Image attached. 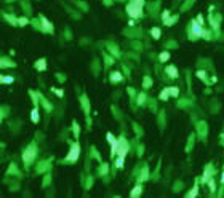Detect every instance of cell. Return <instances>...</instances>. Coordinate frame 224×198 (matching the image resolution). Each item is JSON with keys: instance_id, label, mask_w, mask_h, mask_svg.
I'll return each mask as SVG.
<instances>
[{"instance_id": "4316f807", "label": "cell", "mask_w": 224, "mask_h": 198, "mask_svg": "<svg viewBox=\"0 0 224 198\" xmlns=\"http://www.w3.org/2000/svg\"><path fill=\"white\" fill-rule=\"evenodd\" d=\"M107 173H109V165H107V163H103V165L99 166V176L103 177V176H106Z\"/></svg>"}, {"instance_id": "44dd1931", "label": "cell", "mask_w": 224, "mask_h": 198, "mask_svg": "<svg viewBox=\"0 0 224 198\" xmlns=\"http://www.w3.org/2000/svg\"><path fill=\"white\" fill-rule=\"evenodd\" d=\"M197 77H199L200 80H203L205 83H210V81H208V74H206V70H203V69L197 70Z\"/></svg>"}, {"instance_id": "4fadbf2b", "label": "cell", "mask_w": 224, "mask_h": 198, "mask_svg": "<svg viewBox=\"0 0 224 198\" xmlns=\"http://www.w3.org/2000/svg\"><path fill=\"white\" fill-rule=\"evenodd\" d=\"M142 193V185H141V182H138L136 185L133 187V189H131V192H130V197L131 198H138Z\"/></svg>"}, {"instance_id": "e0dca14e", "label": "cell", "mask_w": 224, "mask_h": 198, "mask_svg": "<svg viewBox=\"0 0 224 198\" xmlns=\"http://www.w3.org/2000/svg\"><path fill=\"white\" fill-rule=\"evenodd\" d=\"M123 163H125V157L117 155V158H115V163H114V166H112V171H115V169H120L122 166H123Z\"/></svg>"}, {"instance_id": "b9f144b4", "label": "cell", "mask_w": 224, "mask_h": 198, "mask_svg": "<svg viewBox=\"0 0 224 198\" xmlns=\"http://www.w3.org/2000/svg\"><path fill=\"white\" fill-rule=\"evenodd\" d=\"M133 128H135V131H136V136H141L142 134V131L139 129V126H138L136 123H133Z\"/></svg>"}, {"instance_id": "e575fe53", "label": "cell", "mask_w": 224, "mask_h": 198, "mask_svg": "<svg viewBox=\"0 0 224 198\" xmlns=\"http://www.w3.org/2000/svg\"><path fill=\"white\" fill-rule=\"evenodd\" d=\"M176 21H178V16H170V18L163 22V24H165V26H173Z\"/></svg>"}, {"instance_id": "7402d4cb", "label": "cell", "mask_w": 224, "mask_h": 198, "mask_svg": "<svg viewBox=\"0 0 224 198\" xmlns=\"http://www.w3.org/2000/svg\"><path fill=\"white\" fill-rule=\"evenodd\" d=\"M208 189H210V192H211V193L216 192V189H218V184H216V179H215V177H211V179L208 180Z\"/></svg>"}, {"instance_id": "83f0119b", "label": "cell", "mask_w": 224, "mask_h": 198, "mask_svg": "<svg viewBox=\"0 0 224 198\" xmlns=\"http://www.w3.org/2000/svg\"><path fill=\"white\" fill-rule=\"evenodd\" d=\"M142 86H144L146 90H147V88H151V86H152V78L149 77V75H146V77L142 78Z\"/></svg>"}, {"instance_id": "d6a6232c", "label": "cell", "mask_w": 224, "mask_h": 198, "mask_svg": "<svg viewBox=\"0 0 224 198\" xmlns=\"http://www.w3.org/2000/svg\"><path fill=\"white\" fill-rule=\"evenodd\" d=\"M40 99H42V104H43V107H45V110H46V112H51V109H53V107H51V104H50V102L46 101V99L43 98L42 94H40Z\"/></svg>"}, {"instance_id": "f546056e", "label": "cell", "mask_w": 224, "mask_h": 198, "mask_svg": "<svg viewBox=\"0 0 224 198\" xmlns=\"http://www.w3.org/2000/svg\"><path fill=\"white\" fill-rule=\"evenodd\" d=\"M151 35L154 37L155 40H158V39H160V35H162L160 29H158V27H152V29H151Z\"/></svg>"}, {"instance_id": "603a6c76", "label": "cell", "mask_w": 224, "mask_h": 198, "mask_svg": "<svg viewBox=\"0 0 224 198\" xmlns=\"http://www.w3.org/2000/svg\"><path fill=\"white\" fill-rule=\"evenodd\" d=\"M194 141H195V134H194V133H192V134L191 136H189V141H187V147H186V152H191V150H192V147H194Z\"/></svg>"}, {"instance_id": "6da1fadb", "label": "cell", "mask_w": 224, "mask_h": 198, "mask_svg": "<svg viewBox=\"0 0 224 198\" xmlns=\"http://www.w3.org/2000/svg\"><path fill=\"white\" fill-rule=\"evenodd\" d=\"M203 30H205V26L199 24V22H197V19H191V21H189V24H187V37L191 40L202 39Z\"/></svg>"}, {"instance_id": "cb8c5ba5", "label": "cell", "mask_w": 224, "mask_h": 198, "mask_svg": "<svg viewBox=\"0 0 224 198\" xmlns=\"http://www.w3.org/2000/svg\"><path fill=\"white\" fill-rule=\"evenodd\" d=\"M0 81L5 83V85L13 83V81H15V77H13V75H2V77H0Z\"/></svg>"}, {"instance_id": "7c38bea8", "label": "cell", "mask_w": 224, "mask_h": 198, "mask_svg": "<svg viewBox=\"0 0 224 198\" xmlns=\"http://www.w3.org/2000/svg\"><path fill=\"white\" fill-rule=\"evenodd\" d=\"M30 120H32V123H39L40 121V114H39V105H34L32 112H30Z\"/></svg>"}, {"instance_id": "4dcf8cb0", "label": "cell", "mask_w": 224, "mask_h": 198, "mask_svg": "<svg viewBox=\"0 0 224 198\" xmlns=\"http://www.w3.org/2000/svg\"><path fill=\"white\" fill-rule=\"evenodd\" d=\"M168 91H170V96H173V98H179V88H178V86H170V88H168Z\"/></svg>"}, {"instance_id": "2e32d148", "label": "cell", "mask_w": 224, "mask_h": 198, "mask_svg": "<svg viewBox=\"0 0 224 198\" xmlns=\"http://www.w3.org/2000/svg\"><path fill=\"white\" fill-rule=\"evenodd\" d=\"M122 80H123V77H122V74L118 72V70L111 72V81H112V83H120Z\"/></svg>"}, {"instance_id": "681fc988", "label": "cell", "mask_w": 224, "mask_h": 198, "mask_svg": "<svg viewBox=\"0 0 224 198\" xmlns=\"http://www.w3.org/2000/svg\"><path fill=\"white\" fill-rule=\"evenodd\" d=\"M106 3H107V5H111V0H106Z\"/></svg>"}, {"instance_id": "ac0fdd59", "label": "cell", "mask_w": 224, "mask_h": 198, "mask_svg": "<svg viewBox=\"0 0 224 198\" xmlns=\"http://www.w3.org/2000/svg\"><path fill=\"white\" fill-rule=\"evenodd\" d=\"M197 195H199V180H197V182L194 184V187L186 193V197H187V198H195Z\"/></svg>"}, {"instance_id": "f1b7e54d", "label": "cell", "mask_w": 224, "mask_h": 198, "mask_svg": "<svg viewBox=\"0 0 224 198\" xmlns=\"http://www.w3.org/2000/svg\"><path fill=\"white\" fill-rule=\"evenodd\" d=\"M168 98H170V91H168V88H163V90L160 91V94H158V99H162V101H167Z\"/></svg>"}, {"instance_id": "3957f363", "label": "cell", "mask_w": 224, "mask_h": 198, "mask_svg": "<svg viewBox=\"0 0 224 198\" xmlns=\"http://www.w3.org/2000/svg\"><path fill=\"white\" fill-rule=\"evenodd\" d=\"M79 157H80V144L79 142H72L69 152H67V155H66V158H64L61 163H64V165H72V163H77Z\"/></svg>"}, {"instance_id": "ee69618b", "label": "cell", "mask_w": 224, "mask_h": 198, "mask_svg": "<svg viewBox=\"0 0 224 198\" xmlns=\"http://www.w3.org/2000/svg\"><path fill=\"white\" fill-rule=\"evenodd\" d=\"M91 182H93V179H91V177H88V180H87V185H85V187H87V189H90V187H91Z\"/></svg>"}, {"instance_id": "7a4b0ae2", "label": "cell", "mask_w": 224, "mask_h": 198, "mask_svg": "<svg viewBox=\"0 0 224 198\" xmlns=\"http://www.w3.org/2000/svg\"><path fill=\"white\" fill-rule=\"evenodd\" d=\"M35 157H37V144L35 142H30L27 147L24 149V152H23V163H24L26 168H29L32 165Z\"/></svg>"}, {"instance_id": "f35d334b", "label": "cell", "mask_w": 224, "mask_h": 198, "mask_svg": "<svg viewBox=\"0 0 224 198\" xmlns=\"http://www.w3.org/2000/svg\"><path fill=\"white\" fill-rule=\"evenodd\" d=\"M51 91H53V93H56V96H58V98H63V96H64V91H63V90H58V88H51Z\"/></svg>"}, {"instance_id": "bcb514c9", "label": "cell", "mask_w": 224, "mask_h": 198, "mask_svg": "<svg viewBox=\"0 0 224 198\" xmlns=\"http://www.w3.org/2000/svg\"><path fill=\"white\" fill-rule=\"evenodd\" d=\"M128 93H130V96H131V98L135 96V90H133V88H128Z\"/></svg>"}, {"instance_id": "52a82bcc", "label": "cell", "mask_w": 224, "mask_h": 198, "mask_svg": "<svg viewBox=\"0 0 224 198\" xmlns=\"http://www.w3.org/2000/svg\"><path fill=\"white\" fill-rule=\"evenodd\" d=\"M106 139H107V142L111 144V158H114L115 153H117V149H118V139H115L112 133H107ZM114 160H115V158H114Z\"/></svg>"}, {"instance_id": "5b68a950", "label": "cell", "mask_w": 224, "mask_h": 198, "mask_svg": "<svg viewBox=\"0 0 224 198\" xmlns=\"http://www.w3.org/2000/svg\"><path fill=\"white\" fill-rule=\"evenodd\" d=\"M128 150H130V142H128V139L125 138V136H120V138H118V149H117V155L125 157V155L128 153Z\"/></svg>"}, {"instance_id": "ffe728a7", "label": "cell", "mask_w": 224, "mask_h": 198, "mask_svg": "<svg viewBox=\"0 0 224 198\" xmlns=\"http://www.w3.org/2000/svg\"><path fill=\"white\" fill-rule=\"evenodd\" d=\"M3 18H5V21H8L10 24H18V18L16 16H13V15H8V13H3Z\"/></svg>"}, {"instance_id": "5bb4252c", "label": "cell", "mask_w": 224, "mask_h": 198, "mask_svg": "<svg viewBox=\"0 0 224 198\" xmlns=\"http://www.w3.org/2000/svg\"><path fill=\"white\" fill-rule=\"evenodd\" d=\"M165 74H167L170 78H176L178 77V69H176L175 66H167L165 67Z\"/></svg>"}, {"instance_id": "d6986e66", "label": "cell", "mask_w": 224, "mask_h": 198, "mask_svg": "<svg viewBox=\"0 0 224 198\" xmlns=\"http://www.w3.org/2000/svg\"><path fill=\"white\" fill-rule=\"evenodd\" d=\"M146 101H147V94L142 91V93H138V98H136V104L138 105H144Z\"/></svg>"}, {"instance_id": "7dc6e473", "label": "cell", "mask_w": 224, "mask_h": 198, "mask_svg": "<svg viewBox=\"0 0 224 198\" xmlns=\"http://www.w3.org/2000/svg\"><path fill=\"white\" fill-rule=\"evenodd\" d=\"M221 185H224V171H223V176H221Z\"/></svg>"}, {"instance_id": "ba28073f", "label": "cell", "mask_w": 224, "mask_h": 198, "mask_svg": "<svg viewBox=\"0 0 224 198\" xmlns=\"http://www.w3.org/2000/svg\"><path fill=\"white\" fill-rule=\"evenodd\" d=\"M39 21H40V26H42V30L43 32H48V34H53V24L45 18L43 15L39 16Z\"/></svg>"}, {"instance_id": "60d3db41", "label": "cell", "mask_w": 224, "mask_h": 198, "mask_svg": "<svg viewBox=\"0 0 224 198\" xmlns=\"http://www.w3.org/2000/svg\"><path fill=\"white\" fill-rule=\"evenodd\" d=\"M195 19H197V22H199V24H202V26L205 24V18H203V15H199Z\"/></svg>"}, {"instance_id": "9a60e30c", "label": "cell", "mask_w": 224, "mask_h": 198, "mask_svg": "<svg viewBox=\"0 0 224 198\" xmlns=\"http://www.w3.org/2000/svg\"><path fill=\"white\" fill-rule=\"evenodd\" d=\"M35 69L39 70V72H43V70H46V59L45 58H42V59H39V61H35Z\"/></svg>"}, {"instance_id": "484cf974", "label": "cell", "mask_w": 224, "mask_h": 198, "mask_svg": "<svg viewBox=\"0 0 224 198\" xmlns=\"http://www.w3.org/2000/svg\"><path fill=\"white\" fill-rule=\"evenodd\" d=\"M0 66L2 67H15V62H13V61H8L6 59V56H2V62H0Z\"/></svg>"}, {"instance_id": "836d02e7", "label": "cell", "mask_w": 224, "mask_h": 198, "mask_svg": "<svg viewBox=\"0 0 224 198\" xmlns=\"http://www.w3.org/2000/svg\"><path fill=\"white\" fill-rule=\"evenodd\" d=\"M29 24V18H26V16H21V18H18V26L24 27Z\"/></svg>"}, {"instance_id": "d590c367", "label": "cell", "mask_w": 224, "mask_h": 198, "mask_svg": "<svg viewBox=\"0 0 224 198\" xmlns=\"http://www.w3.org/2000/svg\"><path fill=\"white\" fill-rule=\"evenodd\" d=\"M170 16H171L170 10H163V11H162V22H165V21H167V19L170 18Z\"/></svg>"}, {"instance_id": "277c9868", "label": "cell", "mask_w": 224, "mask_h": 198, "mask_svg": "<svg viewBox=\"0 0 224 198\" xmlns=\"http://www.w3.org/2000/svg\"><path fill=\"white\" fill-rule=\"evenodd\" d=\"M125 10H127V13H128L130 18H133V19L142 18V6L138 5L135 0H130V2L127 3V6H125Z\"/></svg>"}, {"instance_id": "d4e9b609", "label": "cell", "mask_w": 224, "mask_h": 198, "mask_svg": "<svg viewBox=\"0 0 224 198\" xmlns=\"http://www.w3.org/2000/svg\"><path fill=\"white\" fill-rule=\"evenodd\" d=\"M170 59V51H162L160 54H158V61L160 62H167Z\"/></svg>"}, {"instance_id": "f6af8a7d", "label": "cell", "mask_w": 224, "mask_h": 198, "mask_svg": "<svg viewBox=\"0 0 224 198\" xmlns=\"http://www.w3.org/2000/svg\"><path fill=\"white\" fill-rule=\"evenodd\" d=\"M50 177H51V176H50V174H48V176L45 177V180H43V185H48V182H50Z\"/></svg>"}, {"instance_id": "30bf717a", "label": "cell", "mask_w": 224, "mask_h": 198, "mask_svg": "<svg viewBox=\"0 0 224 198\" xmlns=\"http://www.w3.org/2000/svg\"><path fill=\"white\" fill-rule=\"evenodd\" d=\"M80 102H82L83 105V112L87 117H90V101H88L87 94H80Z\"/></svg>"}, {"instance_id": "8992f818", "label": "cell", "mask_w": 224, "mask_h": 198, "mask_svg": "<svg viewBox=\"0 0 224 198\" xmlns=\"http://www.w3.org/2000/svg\"><path fill=\"white\" fill-rule=\"evenodd\" d=\"M215 176V168H213V163H208V165L205 166V169H203V176L200 177V184H208V180L211 179V177Z\"/></svg>"}, {"instance_id": "7bdbcfd3", "label": "cell", "mask_w": 224, "mask_h": 198, "mask_svg": "<svg viewBox=\"0 0 224 198\" xmlns=\"http://www.w3.org/2000/svg\"><path fill=\"white\" fill-rule=\"evenodd\" d=\"M104 58H106V66H109V64L112 62V61H114L112 58H109V54H104Z\"/></svg>"}, {"instance_id": "ab89813d", "label": "cell", "mask_w": 224, "mask_h": 198, "mask_svg": "<svg viewBox=\"0 0 224 198\" xmlns=\"http://www.w3.org/2000/svg\"><path fill=\"white\" fill-rule=\"evenodd\" d=\"M203 39H206V40H210V39H211V30H208V29H205V30H203Z\"/></svg>"}, {"instance_id": "74e56055", "label": "cell", "mask_w": 224, "mask_h": 198, "mask_svg": "<svg viewBox=\"0 0 224 198\" xmlns=\"http://www.w3.org/2000/svg\"><path fill=\"white\" fill-rule=\"evenodd\" d=\"M109 50L112 51V53H114V58H118V56H120V51H118V48H117V46H114V45H109Z\"/></svg>"}, {"instance_id": "9c48e42d", "label": "cell", "mask_w": 224, "mask_h": 198, "mask_svg": "<svg viewBox=\"0 0 224 198\" xmlns=\"http://www.w3.org/2000/svg\"><path fill=\"white\" fill-rule=\"evenodd\" d=\"M197 128H199V138L202 139V141H205L206 139V133H208V125L205 123V121H200L199 125H197Z\"/></svg>"}, {"instance_id": "c3c4849f", "label": "cell", "mask_w": 224, "mask_h": 198, "mask_svg": "<svg viewBox=\"0 0 224 198\" xmlns=\"http://www.w3.org/2000/svg\"><path fill=\"white\" fill-rule=\"evenodd\" d=\"M221 139H223V144H224V133H223V134H221Z\"/></svg>"}, {"instance_id": "1f68e13d", "label": "cell", "mask_w": 224, "mask_h": 198, "mask_svg": "<svg viewBox=\"0 0 224 198\" xmlns=\"http://www.w3.org/2000/svg\"><path fill=\"white\" fill-rule=\"evenodd\" d=\"M72 134L75 136V138H79V136H80V126H79L77 121H74V123H72Z\"/></svg>"}, {"instance_id": "8fae6325", "label": "cell", "mask_w": 224, "mask_h": 198, "mask_svg": "<svg viewBox=\"0 0 224 198\" xmlns=\"http://www.w3.org/2000/svg\"><path fill=\"white\" fill-rule=\"evenodd\" d=\"M149 179V169H147V165L142 166V171L139 173V176H138V182H146V180Z\"/></svg>"}, {"instance_id": "8d00e7d4", "label": "cell", "mask_w": 224, "mask_h": 198, "mask_svg": "<svg viewBox=\"0 0 224 198\" xmlns=\"http://www.w3.org/2000/svg\"><path fill=\"white\" fill-rule=\"evenodd\" d=\"M8 174H18V168H16L15 163H11V165L8 166Z\"/></svg>"}]
</instances>
